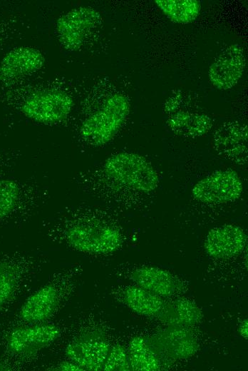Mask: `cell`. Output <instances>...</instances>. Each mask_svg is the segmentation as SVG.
Here are the masks:
<instances>
[{
	"label": "cell",
	"instance_id": "1",
	"mask_svg": "<svg viewBox=\"0 0 248 371\" xmlns=\"http://www.w3.org/2000/svg\"><path fill=\"white\" fill-rule=\"evenodd\" d=\"M65 243L78 251L106 255L118 250L123 243L119 228L107 220L83 213H73L61 228Z\"/></svg>",
	"mask_w": 248,
	"mask_h": 371
},
{
	"label": "cell",
	"instance_id": "2",
	"mask_svg": "<svg viewBox=\"0 0 248 371\" xmlns=\"http://www.w3.org/2000/svg\"><path fill=\"white\" fill-rule=\"evenodd\" d=\"M130 111V104L121 93L113 94L86 117L81 124L79 133L87 144L101 146L110 141L123 126Z\"/></svg>",
	"mask_w": 248,
	"mask_h": 371
},
{
	"label": "cell",
	"instance_id": "3",
	"mask_svg": "<svg viewBox=\"0 0 248 371\" xmlns=\"http://www.w3.org/2000/svg\"><path fill=\"white\" fill-rule=\"evenodd\" d=\"M103 173L115 184L145 193L155 190L159 176L152 164L143 156L120 152L108 158Z\"/></svg>",
	"mask_w": 248,
	"mask_h": 371
},
{
	"label": "cell",
	"instance_id": "4",
	"mask_svg": "<svg viewBox=\"0 0 248 371\" xmlns=\"http://www.w3.org/2000/svg\"><path fill=\"white\" fill-rule=\"evenodd\" d=\"M102 21L100 14L92 7L73 8L61 14L56 21L58 41L66 50L77 51L87 43Z\"/></svg>",
	"mask_w": 248,
	"mask_h": 371
},
{
	"label": "cell",
	"instance_id": "5",
	"mask_svg": "<svg viewBox=\"0 0 248 371\" xmlns=\"http://www.w3.org/2000/svg\"><path fill=\"white\" fill-rule=\"evenodd\" d=\"M73 106V98L64 91L45 89L30 94L21 103V111L35 122L54 124L65 121Z\"/></svg>",
	"mask_w": 248,
	"mask_h": 371
},
{
	"label": "cell",
	"instance_id": "6",
	"mask_svg": "<svg viewBox=\"0 0 248 371\" xmlns=\"http://www.w3.org/2000/svg\"><path fill=\"white\" fill-rule=\"evenodd\" d=\"M242 191L239 174L232 169H220L198 181L192 188V195L202 203H227L239 199Z\"/></svg>",
	"mask_w": 248,
	"mask_h": 371
},
{
	"label": "cell",
	"instance_id": "7",
	"mask_svg": "<svg viewBox=\"0 0 248 371\" xmlns=\"http://www.w3.org/2000/svg\"><path fill=\"white\" fill-rule=\"evenodd\" d=\"M110 348L105 334L99 330H87L71 340L65 349L69 360L83 370H102Z\"/></svg>",
	"mask_w": 248,
	"mask_h": 371
},
{
	"label": "cell",
	"instance_id": "8",
	"mask_svg": "<svg viewBox=\"0 0 248 371\" xmlns=\"http://www.w3.org/2000/svg\"><path fill=\"white\" fill-rule=\"evenodd\" d=\"M61 335L51 323H33L13 330L7 337L9 351L19 357H31L51 345Z\"/></svg>",
	"mask_w": 248,
	"mask_h": 371
},
{
	"label": "cell",
	"instance_id": "9",
	"mask_svg": "<svg viewBox=\"0 0 248 371\" xmlns=\"http://www.w3.org/2000/svg\"><path fill=\"white\" fill-rule=\"evenodd\" d=\"M146 340L160 357L173 360L191 357L200 347L190 327L169 325Z\"/></svg>",
	"mask_w": 248,
	"mask_h": 371
},
{
	"label": "cell",
	"instance_id": "10",
	"mask_svg": "<svg viewBox=\"0 0 248 371\" xmlns=\"http://www.w3.org/2000/svg\"><path fill=\"white\" fill-rule=\"evenodd\" d=\"M246 59L243 47L232 44L223 49L209 67L211 83L219 90L234 87L243 75Z\"/></svg>",
	"mask_w": 248,
	"mask_h": 371
},
{
	"label": "cell",
	"instance_id": "11",
	"mask_svg": "<svg viewBox=\"0 0 248 371\" xmlns=\"http://www.w3.org/2000/svg\"><path fill=\"white\" fill-rule=\"evenodd\" d=\"M247 125L239 121L222 124L213 134L212 145L222 158L238 165L247 163Z\"/></svg>",
	"mask_w": 248,
	"mask_h": 371
},
{
	"label": "cell",
	"instance_id": "12",
	"mask_svg": "<svg viewBox=\"0 0 248 371\" xmlns=\"http://www.w3.org/2000/svg\"><path fill=\"white\" fill-rule=\"evenodd\" d=\"M180 96L170 98L165 105L168 113L166 121L170 131L177 136L195 138L207 133L212 127V121L207 114L182 109Z\"/></svg>",
	"mask_w": 248,
	"mask_h": 371
},
{
	"label": "cell",
	"instance_id": "13",
	"mask_svg": "<svg viewBox=\"0 0 248 371\" xmlns=\"http://www.w3.org/2000/svg\"><path fill=\"white\" fill-rule=\"evenodd\" d=\"M247 243V236L242 228L225 224L209 230L204 240V249L210 257L224 260L239 255Z\"/></svg>",
	"mask_w": 248,
	"mask_h": 371
},
{
	"label": "cell",
	"instance_id": "14",
	"mask_svg": "<svg viewBox=\"0 0 248 371\" xmlns=\"http://www.w3.org/2000/svg\"><path fill=\"white\" fill-rule=\"evenodd\" d=\"M43 54L30 46L15 48L0 62V81L10 82L40 70L44 64Z\"/></svg>",
	"mask_w": 248,
	"mask_h": 371
},
{
	"label": "cell",
	"instance_id": "15",
	"mask_svg": "<svg viewBox=\"0 0 248 371\" xmlns=\"http://www.w3.org/2000/svg\"><path fill=\"white\" fill-rule=\"evenodd\" d=\"M59 303L58 292L53 285H46L31 295L22 305L19 316L29 323H40L48 320Z\"/></svg>",
	"mask_w": 248,
	"mask_h": 371
},
{
	"label": "cell",
	"instance_id": "16",
	"mask_svg": "<svg viewBox=\"0 0 248 371\" xmlns=\"http://www.w3.org/2000/svg\"><path fill=\"white\" fill-rule=\"evenodd\" d=\"M136 285L161 298H170L180 289V283L168 270L155 266L137 268L131 273Z\"/></svg>",
	"mask_w": 248,
	"mask_h": 371
},
{
	"label": "cell",
	"instance_id": "17",
	"mask_svg": "<svg viewBox=\"0 0 248 371\" xmlns=\"http://www.w3.org/2000/svg\"><path fill=\"white\" fill-rule=\"evenodd\" d=\"M167 326L192 327L201 322L203 314L198 305L186 298L165 301L156 316Z\"/></svg>",
	"mask_w": 248,
	"mask_h": 371
},
{
	"label": "cell",
	"instance_id": "18",
	"mask_svg": "<svg viewBox=\"0 0 248 371\" xmlns=\"http://www.w3.org/2000/svg\"><path fill=\"white\" fill-rule=\"evenodd\" d=\"M123 301L133 312L145 317H156L165 303L162 298L136 285L124 289Z\"/></svg>",
	"mask_w": 248,
	"mask_h": 371
},
{
	"label": "cell",
	"instance_id": "19",
	"mask_svg": "<svg viewBox=\"0 0 248 371\" xmlns=\"http://www.w3.org/2000/svg\"><path fill=\"white\" fill-rule=\"evenodd\" d=\"M127 350L130 370L157 371L161 369L160 357L149 345L145 337L141 336L133 337Z\"/></svg>",
	"mask_w": 248,
	"mask_h": 371
},
{
	"label": "cell",
	"instance_id": "20",
	"mask_svg": "<svg viewBox=\"0 0 248 371\" xmlns=\"http://www.w3.org/2000/svg\"><path fill=\"white\" fill-rule=\"evenodd\" d=\"M155 3L169 19L180 24L194 21L201 8L197 0H155Z\"/></svg>",
	"mask_w": 248,
	"mask_h": 371
},
{
	"label": "cell",
	"instance_id": "21",
	"mask_svg": "<svg viewBox=\"0 0 248 371\" xmlns=\"http://www.w3.org/2000/svg\"><path fill=\"white\" fill-rule=\"evenodd\" d=\"M23 195L21 186L11 179L0 180V218L11 214Z\"/></svg>",
	"mask_w": 248,
	"mask_h": 371
},
{
	"label": "cell",
	"instance_id": "22",
	"mask_svg": "<svg viewBox=\"0 0 248 371\" xmlns=\"http://www.w3.org/2000/svg\"><path fill=\"white\" fill-rule=\"evenodd\" d=\"M18 282L16 267L9 262L0 260V309L13 296Z\"/></svg>",
	"mask_w": 248,
	"mask_h": 371
},
{
	"label": "cell",
	"instance_id": "23",
	"mask_svg": "<svg viewBox=\"0 0 248 371\" xmlns=\"http://www.w3.org/2000/svg\"><path fill=\"white\" fill-rule=\"evenodd\" d=\"M105 371H128L130 365L128 350L124 346L115 344L110 346L109 352L103 366Z\"/></svg>",
	"mask_w": 248,
	"mask_h": 371
},
{
	"label": "cell",
	"instance_id": "24",
	"mask_svg": "<svg viewBox=\"0 0 248 371\" xmlns=\"http://www.w3.org/2000/svg\"><path fill=\"white\" fill-rule=\"evenodd\" d=\"M57 370L63 371H83L81 367L71 360L61 362L57 367Z\"/></svg>",
	"mask_w": 248,
	"mask_h": 371
},
{
	"label": "cell",
	"instance_id": "25",
	"mask_svg": "<svg viewBox=\"0 0 248 371\" xmlns=\"http://www.w3.org/2000/svg\"><path fill=\"white\" fill-rule=\"evenodd\" d=\"M238 332L240 336L244 339L247 340L248 338V320L247 318L244 319L239 323L238 327Z\"/></svg>",
	"mask_w": 248,
	"mask_h": 371
}]
</instances>
